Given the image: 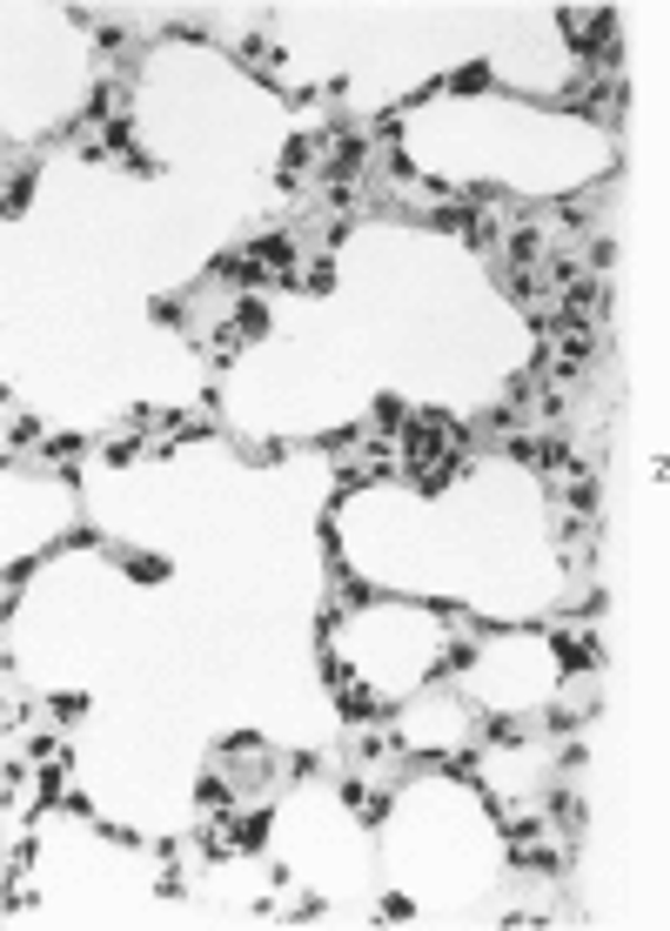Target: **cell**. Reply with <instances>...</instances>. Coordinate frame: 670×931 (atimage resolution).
<instances>
[{"instance_id":"obj_1","label":"cell","mask_w":670,"mask_h":931,"mask_svg":"<svg viewBox=\"0 0 670 931\" xmlns=\"http://www.w3.org/2000/svg\"><path fill=\"white\" fill-rule=\"evenodd\" d=\"M450 449H457V436L442 429V416H416V422H409V470H416L422 483L450 477Z\"/></svg>"},{"instance_id":"obj_2","label":"cell","mask_w":670,"mask_h":931,"mask_svg":"<svg viewBox=\"0 0 670 931\" xmlns=\"http://www.w3.org/2000/svg\"><path fill=\"white\" fill-rule=\"evenodd\" d=\"M255 269H289V242H262L255 249Z\"/></svg>"}]
</instances>
